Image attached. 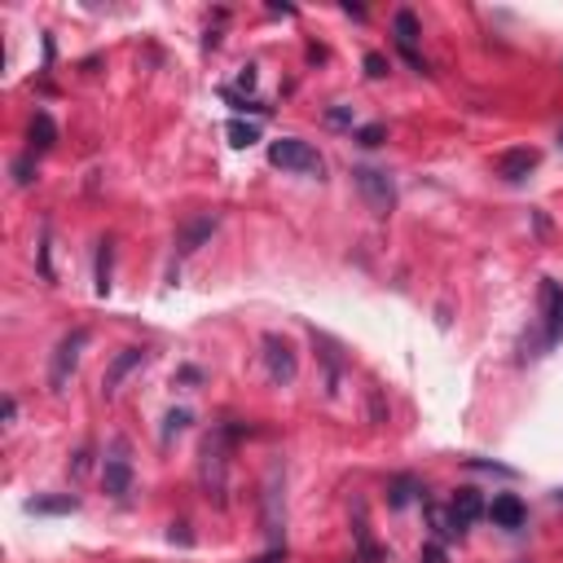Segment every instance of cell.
Here are the masks:
<instances>
[{"label": "cell", "instance_id": "obj_26", "mask_svg": "<svg viewBox=\"0 0 563 563\" xmlns=\"http://www.w3.org/2000/svg\"><path fill=\"white\" fill-rule=\"evenodd\" d=\"M422 563H444V550H440V545H427V550H422Z\"/></svg>", "mask_w": 563, "mask_h": 563}, {"label": "cell", "instance_id": "obj_27", "mask_svg": "<svg viewBox=\"0 0 563 563\" xmlns=\"http://www.w3.org/2000/svg\"><path fill=\"white\" fill-rule=\"evenodd\" d=\"M18 418V400L13 396H4V422H13Z\"/></svg>", "mask_w": 563, "mask_h": 563}, {"label": "cell", "instance_id": "obj_25", "mask_svg": "<svg viewBox=\"0 0 563 563\" xmlns=\"http://www.w3.org/2000/svg\"><path fill=\"white\" fill-rule=\"evenodd\" d=\"M356 136H361V145H383V136H387V132H383V128L374 123V128H361Z\"/></svg>", "mask_w": 563, "mask_h": 563}, {"label": "cell", "instance_id": "obj_13", "mask_svg": "<svg viewBox=\"0 0 563 563\" xmlns=\"http://www.w3.org/2000/svg\"><path fill=\"white\" fill-rule=\"evenodd\" d=\"M352 532H356V563H378L383 550L369 541V523H365V510H361V506H356V515H352Z\"/></svg>", "mask_w": 563, "mask_h": 563}, {"label": "cell", "instance_id": "obj_24", "mask_svg": "<svg viewBox=\"0 0 563 563\" xmlns=\"http://www.w3.org/2000/svg\"><path fill=\"white\" fill-rule=\"evenodd\" d=\"M365 75H369V79H378V75H387V62H383L378 53H369V57H365Z\"/></svg>", "mask_w": 563, "mask_h": 563}, {"label": "cell", "instance_id": "obj_2", "mask_svg": "<svg viewBox=\"0 0 563 563\" xmlns=\"http://www.w3.org/2000/svg\"><path fill=\"white\" fill-rule=\"evenodd\" d=\"M260 501H264V537H268V545L273 550H286L282 545V537H286V466L282 462L268 466Z\"/></svg>", "mask_w": 563, "mask_h": 563}, {"label": "cell", "instance_id": "obj_20", "mask_svg": "<svg viewBox=\"0 0 563 563\" xmlns=\"http://www.w3.org/2000/svg\"><path fill=\"white\" fill-rule=\"evenodd\" d=\"M79 506V497H40V501H31V510H40V515H62V510H75Z\"/></svg>", "mask_w": 563, "mask_h": 563}, {"label": "cell", "instance_id": "obj_19", "mask_svg": "<svg viewBox=\"0 0 563 563\" xmlns=\"http://www.w3.org/2000/svg\"><path fill=\"white\" fill-rule=\"evenodd\" d=\"M110 255H114V246L101 242V251H97V295H110Z\"/></svg>", "mask_w": 563, "mask_h": 563}, {"label": "cell", "instance_id": "obj_7", "mask_svg": "<svg viewBox=\"0 0 563 563\" xmlns=\"http://www.w3.org/2000/svg\"><path fill=\"white\" fill-rule=\"evenodd\" d=\"M391 35H396L400 57H405L413 70H427V62H422V53H418V18H413L409 9H400V13L391 18Z\"/></svg>", "mask_w": 563, "mask_h": 563}, {"label": "cell", "instance_id": "obj_1", "mask_svg": "<svg viewBox=\"0 0 563 563\" xmlns=\"http://www.w3.org/2000/svg\"><path fill=\"white\" fill-rule=\"evenodd\" d=\"M229 444H233V427H216L198 449V488L216 506H224L229 493Z\"/></svg>", "mask_w": 563, "mask_h": 563}, {"label": "cell", "instance_id": "obj_18", "mask_svg": "<svg viewBox=\"0 0 563 563\" xmlns=\"http://www.w3.org/2000/svg\"><path fill=\"white\" fill-rule=\"evenodd\" d=\"M413 493H418V479H413V475H396V479H391V497H387V501L400 510V506H409V501H413Z\"/></svg>", "mask_w": 563, "mask_h": 563}, {"label": "cell", "instance_id": "obj_16", "mask_svg": "<svg viewBox=\"0 0 563 563\" xmlns=\"http://www.w3.org/2000/svg\"><path fill=\"white\" fill-rule=\"evenodd\" d=\"M449 510H453L457 528H466V523H471V519L484 510V501H479V493H475V488H462V493L453 497V506H449Z\"/></svg>", "mask_w": 563, "mask_h": 563}, {"label": "cell", "instance_id": "obj_4", "mask_svg": "<svg viewBox=\"0 0 563 563\" xmlns=\"http://www.w3.org/2000/svg\"><path fill=\"white\" fill-rule=\"evenodd\" d=\"M84 347H88V330H84V325H79V330H70V334L53 347V361H48V387H53V391H66L70 374L79 369Z\"/></svg>", "mask_w": 563, "mask_h": 563}, {"label": "cell", "instance_id": "obj_8", "mask_svg": "<svg viewBox=\"0 0 563 563\" xmlns=\"http://www.w3.org/2000/svg\"><path fill=\"white\" fill-rule=\"evenodd\" d=\"M101 484H106L110 497H128V488H132V462H128L123 444H114V449L106 453V462H101Z\"/></svg>", "mask_w": 563, "mask_h": 563}, {"label": "cell", "instance_id": "obj_22", "mask_svg": "<svg viewBox=\"0 0 563 563\" xmlns=\"http://www.w3.org/2000/svg\"><path fill=\"white\" fill-rule=\"evenodd\" d=\"M31 172H35V163H31V154H22V158L13 163V180H18V185H31Z\"/></svg>", "mask_w": 563, "mask_h": 563}, {"label": "cell", "instance_id": "obj_23", "mask_svg": "<svg viewBox=\"0 0 563 563\" xmlns=\"http://www.w3.org/2000/svg\"><path fill=\"white\" fill-rule=\"evenodd\" d=\"M40 273H44V282H53V264H48V229L40 233Z\"/></svg>", "mask_w": 563, "mask_h": 563}, {"label": "cell", "instance_id": "obj_21", "mask_svg": "<svg viewBox=\"0 0 563 563\" xmlns=\"http://www.w3.org/2000/svg\"><path fill=\"white\" fill-rule=\"evenodd\" d=\"M189 427V409H172L167 413V427H163V440H172L176 431H185Z\"/></svg>", "mask_w": 563, "mask_h": 563}, {"label": "cell", "instance_id": "obj_11", "mask_svg": "<svg viewBox=\"0 0 563 563\" xmlns=\"http://www.w3.org/2000/svg\"><path fill=\"white\" fill-rule=\"evenodd\" d=\"M532 167H537V150H528V145L497 154V176H506V180H523Z\"/></svg>", "mask_w": 563, "mask_h": 563}, {"label": "cell", "instance_id": "obj_28", "mask_svg": "<svg viewBox=\"0 0 563 563\" xmlns=\"http://www.w3.org/2000/svg\"><path fill=\"white\" fill-rule=\"evenodd\" d=\"M559 501H563V493H559Z\"/></svg>", "mask_w": 563, "mask_h": 563}, {"label": "cell", "instance_id": "obj_9", "mask_svg": "<svg viewBox=\"0 0 563 563\" xmlns=\"http://www.w3.org/2000/svg\"><path fill=\"white\" fill-rule=\"evenodd\" d=\"M136 365H145V347H123L114 361H110V369H106V378H101V387H106V396H114L119 391V383L136 369Z\"/></svg>", "mask_w": 563, "mask_h": 563}, {"label": "cell", "instance_id": "obj_6", "mask_svg": "<svg viewBox=\"0 0 563 563\" xmlns=\"http://www.w3.org/2000/svg\"><path fill=\"white\" fill-rule=\"evenodd\" d=\"M264 365H268V378H273V383H295V374H299V356H295L290 339H282V334H264Z\"/></svg>", "mask_w": 563, "mask_h": 563}, {"label": "cell", "instance_id": "obj_14", "mask_svg": "<svg viewBox=\"0 0 563 563\" xmlns=\"http://www.w3.org/2000/svg\"><path fill=\"white\" fill-rule=\"evenodd\" d=\"M26 136H31V154H44V150H53V141H57V128H53V119H48L44 110H35V119H31Z\"/></svg>", "mask_w": 563, "mask_h": 563}, {"label": "cell", "instance_id": "obj_5", "mask_svg": "<svg viewBox=\"0 0 563 563\" xmlns=\"http://www.w3.org/2000/svg\"><path fill=\"white\" fill-rule=\"evenodd\" d=\"M352 180H356V189H361V198H365V207H369L374 216H387V211L396 207V189H391V176H387V172H378V167H356Z\"/></svg>", "mask_w": 563, "mask_h": 563}, {"label": "cell", "instance_id": "obj_12", "mask_svg": "<svg viewBox=\"0 0 563 563\" xmlns=\"http://www.w3.org/2000/svg\"><path fill=\"white\" fill-rule=\"evenodd\" d=\"M488 519H493L497 528H519V523L528 519V510H523V501H519L515 493H501V497H493Z\"/></svg>", "mask_w": 563, "mask_h": 563}, {"label": "cell", "instance_id": "obj_10", "mask_svg": "<svg viewBox=\"0 0 563 563\" xmlns=\"http://www.w3.org/2000/svg\"><path fill=\"white\" fill-rule=\"evenodd\" d=\"M541 308H545V343L563 334V290L559 282H541Z\"/></svg>", "mask_w": 563, "mask_h": 563}, {"label": "cell", "instance_id": "obj_15", "mask_svg": "<svg viewBox=\"0 0 563 563\" xmlns=\"http://www.w3.org/2000/svg\"><path fill=\"white\" fill-rule=\"evenodd\" d=\"M211 229H216V216H198V220H189L185 224V233H180V251L189 255V251H198L202 246V238H211Z\"/></svg>", "mask_w": 563, "mask_h": 563}, {"label": "cell", "instance_id": "obj_3", "mask_svg": "<svg viewBox=\"0 0 563 563\" xmlns=\"http://www.w3.org/2000/svg\"><path fill=\"white\" fill-rule=\"evenodd\" d=\"M268 163L282 167V172H295V176H321L325 172V158L308 141H299V136L268 141Z\"/></svg>", "mask_w": 563, "mask_h": 563}, {"label": "cell", "instance_id": "obj_17", "mask_svg": "<svg viewBox=\"0 0 563 563\" xmlns=\"http://www.w3.org/2000/svg\"><path fill=\"white\" fill-rule=\"evenodd\" d=\"M224 132H229V141H233L238 150H246V145H255V141H260V128H255V123H242V119H229V128H224Z\"/></svg>", "mask_w": 563, "mask_h": 563}]
</instances>
